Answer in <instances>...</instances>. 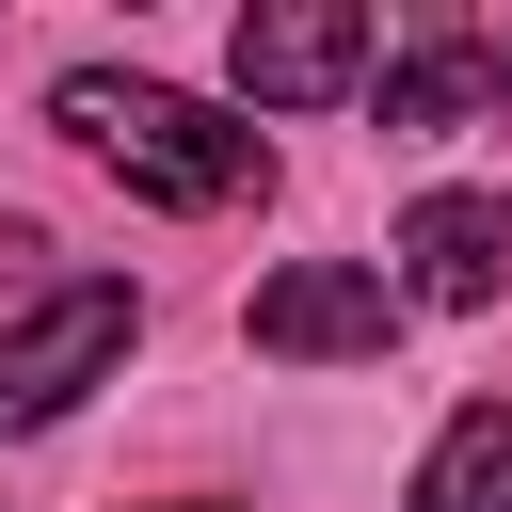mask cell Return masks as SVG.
Here are the masks:
<instances>
[{
	"instance_id": "1",
	"label": "cell",
	"mask_w": 512,
	"mask_h": 512,
	"mask_svg": "<svg viewBox=\"0 0 512 512\" xmlns=\"http://www.w3.org/2000/svg\"><path fill=\"white\" fill-rule=\"evenodd\" d=\"M48 112H64V128H80V144H96V160L144 192V208H240V192L272 176V144H256V128H224L208 96H176V80H128V64H80Z\"/></svg>"
},
{
	"instance_id": "5",
	"label": "cell",
	"mask_w": 512,
	"mask_h": 512,
	"mask_svg": "<svg viewBox=\"0 0 512 512\" xmlns=\"http://www.w3.org/2000/svg\"><path fill=\"white\" fill-rule=\"evenodd\" d=\"M512 288V192H432L416 224H400V304H496Z\"/></svg>"
},
{
	"instance_id": "6",
	"label": "cell",
	"mask_w": 512,
	"mask_h": 512,
	"mask_svg": "<svg viewBox=\"0 0 512 512\" xmlns=\"http://www.w3.org/2000/svg\"><path fill=\"white\" fill-rule=\"evenodd\" d=\"M496 96V48L480 32H416L400 64H384V144H432V128H464Z\"/></svg>"
},
{
	"instance_id": "8",
	"label": "cell",
	"mask_w": 512,
	"mask_h": 512,
	"mask_svg": "<svg viewBox=\"0 0 512 512\" xmlns=\"http://www.w3.org/2000/svg\"><path fill=\"white\" fill-rule=\"evenodd\" d=\"M496 96H512V48H496Z\"/></svg>"
},
{
	"instance_id": "2",
	"label": "cell",
	"mask_w": 512,
	"mask_h": 512,
	"mask_svg": "<svg viewBox=\"0 0 512 512\" xmlns=\"http://www.w3.org/2000/svg\"><path fill=\"white\" fill-rule=\"evenodd\" d=\"M112 352H128V288H112V272H96V288H48V304L0 336V432H48Z\"/></svg>"
},
{
	"instance_id": "7",
	"label": "cell",
	"mask_w": 512,
	"mask_h": 512,
	"mask_svg": "<svg viewBox=\"0 0 512 512\" xmlns=\"http://www.w3.org/2000/svg\"><path fill=\"white\" fill-rule=\"evenodd\" d=\"M416 512H512V400H464L416 464Z\"/></svg>"
},
{
	"instance_id": "4",
	"label": "cell",
	"mask_w": 512,
	"mask_h": 512,
	"mask_svg": "<svg viewBox=\"0 0 512 512\" xmlns=\"http://www.w3.org/2000/svg\"><path fill=\"white\" fill-rule=\"evenodd\" d=\"M368 0H256L240 32H224V64H240V96H272V112H304V96H336V80H368Z\"/></svg>"
},
{
	"instance_id": "3",
	"label": "cell",
	"mask_w": 512,
	"mask_h": 512,
	"mask_svg": "<svg viewBox=\"0 0 512 512\" xmlns=\"http://www.w3.org/2000/svg\"><path fill=\"white\" fill-rule=\"evenodd\" d=\"M240 336L288 352V368H336V352H384V336H400V288L352 272V256H288V272L240 304Z\"/></svg>"
}]
</instances>
